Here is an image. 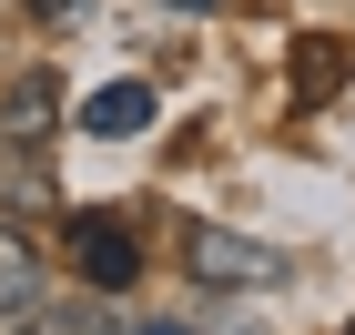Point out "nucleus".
Instances as JSON below:
<instances>
[{
    "label": "nucleus",
    "mask_w": 355,
    "mask_h": 335,
    "mask_svg": "<svg viewBox=\"0 0 355 335\" xmlns=\"http://www.w3.org/2000/svg\"><path fill=\"white\" fill-rule=\"evenodd\" d=\"M183 275L203 284V295H254V284L284 275V254L254 244V234H234V223H193L183 234Z\"/></svg>",
    "instance_id": "nucleus-1"
},
{
    "label": "nucleus",
    "mask_w": 355,
    "mask_h": 335,
    "mask_svg": "<svg viewBox=\"0 0 355 335\" xmlns=\"http://www.w3.org/2000/svg\"><path fill=\"white\" fill-rule=\"evenodd\" d=\"M61 112H71V92H61L51 61L10 71V82H0V153H51V142H61Z\"/></svg>",
    "instance_id": "nucleus-2"
},
{
    "label": "nucleus",
    "mask_w": 355,
    "mask_h": 335,
    "mask_svg": "<svg viewBox=\"0 0 355 335\" xmlns=\"http://www.w3.org/2000/svg\"><path fill=\"white\" fill-rule=\"evenodd\" d=\"M61 223H71V264H82L92 295H132L142 284V234L122 214H61Z\"/></svg>",
    "instance_id": "nucleus-3"
},
{
    "label": "nucleus",
    "mask_w": 355,
    "mask_h": 335,
    "mask_svg": "<svg viewBox=\"0 0 355 335\" xmlns=\"http://www.w3.org/2000/svg\"><path fill=\"white\" fill-rule=\"evenodd\" d=\"M41 305H51V275H41L31 234H10V223H0V325H31Z\"/></svg>",
    "instance_id": "nucleus-4"
},
{
    "label": "nucleus",
    "mask_w": 355,
    "mask_h": 335,
    "mask_svg": "<svg viewBox=\"0 0 355 335\" xmlns=\"http://www.w3.org/2000/svg\"><path fill=\"white\" fill-rule=\"evenodd\" d=\"M153 112H163L153 82H102V92L82 102V132H92V142H132V132H153Z\"/></svg>",
    "instance_id": "nucleus-5"
},
{
    "label": "nucleus",
    "mask_w": 355,
    "mask_h": 335,
    "mask_svg": "<svg viewBox=\"0 0 355 335\" xmlns=\"http://www.w3.org/2000/svg\"><path fill=\"white\" fill-rule=\"evenodd\" d=\"M0 203L31 223H51L61 214V183H51V153H0Z\"/></svg>",
    "instance_id": "nucleus-6"
},
{
    "label": "nucleus",
    "mask_w": 355,
    "mask_h": 335,
    "mask_svg": "<svg viewBox=\"0 0 355 335\" xmlns=\"http://www.w3.org/2000/svg\"><path fill=\"white\" fill-rule=\"evenodd\" d=\"M345 41H295V92H345Z\"/></svg>",
    "instance_id": "nucleus-7"
},
{
    "label": "nucleus",
    "mask_w": 355,
    "mask_h": 335,
    "mask_svg": "<svg viewBox=\"0 0 355 335\" xmlns=\"http://www.w3.org/2000/svg\"><path fill=\"white\" fill-rule=\"evenodd\" d=\"M10 335H122V325H112V305H41L31 325H10Z\"/></svg>",
    "instance_id": "nucleus-8"
},
{
    "label": "nucleus",
    "mask_w": 355,
    "mask_h": 335,
    "mask_svg": "<svg viewBox=\"0 0 355 335\" xmlns=\"http://www.w3.org/2000/svg\"><path fill=\"white\" fill-rule=\"evenodd\" d=\"M21 10H31V21H51V31H71V21L92 10V0H21Z\"/></svg>",
    "instance_id": "nucleus-9"
},
{
    "label": "nucleus",
    "mask_w": 355,
    "mask_h": 335,
    "mask_svg": "<svg viewBox=\"0 0 355 335\" xmlns=\"http://www.w3.org/2000/svg\"><path fill=\"white\" fill-rule=\"evenodd\" d=\"M132 335H193V325H132Z\"/></svg>",
    "instance_id": "nucleus-10"
}]
</instances>
